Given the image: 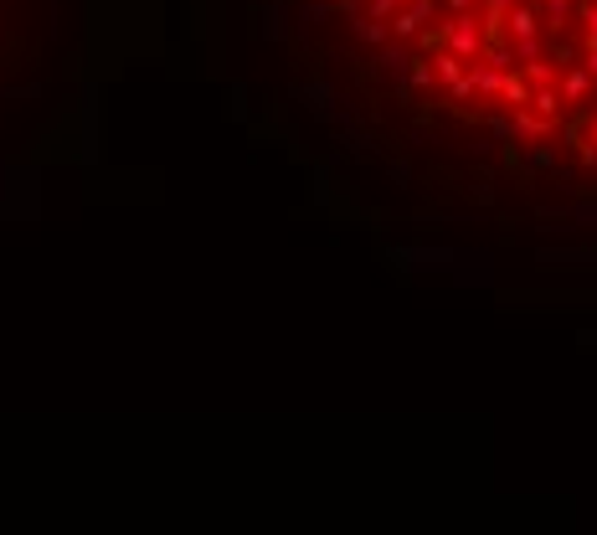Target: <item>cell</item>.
Instances as JSON below:
<instances>
[{
  "label": "cell",
  "mask_w": 597,
  "mask_h": 535,
  "mask_svg": "<svg viewBox=\"0 0 597 535\" xmlns=\"http://www.w3.org/2000/svg\"><path fill=\"white\" fill-rule=\"evenodd\" d=\"M376 73L515 109L520 124L597 103V0H309Z\"/></svg>",
  "instance_id": "6da1fadb"
}]
</instances>
